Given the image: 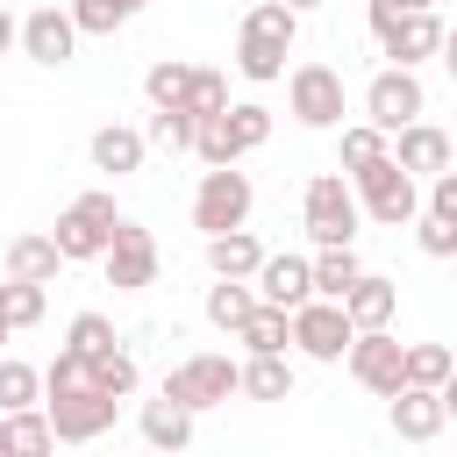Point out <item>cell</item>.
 <instances>
[{"label":"cell","mask_w":457,"mask_h":457,"mask_svg":"<svg viewBox=\"0 0 457 457\" xmlns=\"http://www.w3.org/2000/svg\"><path fill=\"white\" fill-rule=\"evenodd\" d=\"M193 121H214V114H228V71H214V64H193V86H186V100H179Z\"/></svg>","instance_id":"cell-29"},{"label":"cell","mask_w":457,"mask_h":457,"mask_svg":"<svg viewBox=\"0 0 457 457\" xmlns=\"http://www.w3.org/2000/svg\"><path fill=\"white\" fill-rule=\"evenodd\" d=\"M7 450H21V457H43V450H57L50 407H14V414H7Z\"/></svg>","instance_id":"cell-30"},{"label":"cell","mask_w":457,"mask_h":457,"mask_svg":"<svg viewBox=\"0 0 457 457\" xmlns=\"http://www.w3.org/2000/svg\"><path fill=\"white\" fill-rule=\"evenodd\" d=\"M14 407H43V371L21 357H0V414H14Z\"/></svg>","instance_id":"cell-31"},{"label":"cell","mask_w":457,"mask_h":457,"mask_svg":"<svg viewBox=\"0 0 457 457\" xmlns=\"http://www.w3.org/2000/svg\"><path fill=\"white\" fill-rule=\"evenodd\" d=\"M143 136H150V143H157V150H171V157H179V150H193V143H200V121H193V114H186V107H157V114H150V129H143Z\"/></svg>","instance_id":"cell-33"},{"label":"cell","mask_w":457,"mask_h":457,"mask_svg":"<svg viewBox=\"0 0 457 457\" xmlns=\"http://www.w3.org/2000/svg\"><path fill=\"white\" fill-rule=\"evenodd\" d=\"M257 264H264V243H257L250 228L207 236V271H214V278H257Z\"/></svg>","instance_id":"cell-22"},{"label":"cell","mask_w":457,"mask_h":457,"mask_svg":"<svg viewBox=\"0 0 457 457\" xmlns=\"http://www.w3.org/2000/svg\"><path fill=\"white\" fill-rule=\"evenodd\" d=\"M50 407V428H57V443H100L107 428H114V393H100V386H71V393H50L43 400Z\"/></svg>","instance_id":"cell-13"},{"label":"cell","mask_w":457,"mask_h":457,"mask_svg":"<svg viewBox=\"0 0 457 457\" xmlns=\"http://www.w3.org/2000/svg\"><path fill=\"white\" fill-rule=\"evenodd\" d=\"M71 21H79V36H114L129 21V7L121 0H71Z\"/></svg>","instance_id":"cell-39"},{"label":"cell","mask_w":457,"mask_h":457,"mask_svg":"<svg viewBox=\"0 0 457 457\" xmlns=\"http://www.w3.org/2000/svg\"><path fill=\"white\" fill-rule=\"evenodd\" d=\"M450 264H457V257H450Z\"/></svg>","instance_id":"cell-50"},{"label":"cell","mask_w":457,"mask_h":457,"mask_svg":"<svg viewBox=\"0 0 457 457\" xmlns=\"http://www.w3.org/2000/svg\"><path fill=\"white\" fill-rule=\"evenodd\" d=\"M286 107L300 129H343V71L336 64H293L286 71Z\"/></svg>","instance_id":"cell-10"},{"label":"cell","mask_w":457,"mask_h":457,"mask_svg":"<svg viewBox=\"0 0 457 457\" xmlns=\"http://www.w3.org/2000/svg\"><path fill=\"white\" fill-rule=\"evenodd\" d=\"M443 64H450V79H457V29L443 36Z\"/></svg>","instance_id":"cell-44"},{"label":"cell","mask_w":457,"mask_h":457,"mask_svg":"<svg viewBox=\"0 0 457 457\" xmlns=\"http://www.w3.org/2000/svg\"><path fill=\"white\" fill-rule=\"evenodd\" d=\"M64 343H71V350H86V357H100V350H114V321H107L100 307H86V314H71Z\"/></svg>","instance_id":"cell-37"},{"label":"cell","mask_w":457,"mask_h":457,"mask_svg":"<svg viewBox=\"0 0 457 457\" xmlns=\"http://www.w3.org/2000/svg\"><path fill=\"white\" fill-rule=\"evenodd\" d=\"M264 143H271V107H264V100H228V114L200 121L193 157H200V164H236V157H250V150H264Z\"/></svg>","instance_id":"cell-4"},{"label":"cell","mask_w":457,"mask_h":457,"mask_svg":"<svg viewBox=\"0 0 457 457\" xmlns=\"http://www.w3.org/2000/svg\"><path fill=\"white\" fill-rule=\"evenodd\" d=\"M350 378L364 386V393H378V400H393L400 386H407V343L393 336V328H357V343H350Z\"/></svg>","instance_id":"cell-11"},{"label":"cell","mask_w":457,"mask_h":457,"mask_svg":"<svg viewBox=\"0 0 457 457\" xmlns=\"http://www.w3.org/2000/svg\"><path fill=\"white\" fill-rule=\"evenodd\" d=\"M364 21H371V36H378V50L393 57V64H421V57H443V21H436V7H364Z\"/></svg>","instance_id":"cell-3"},{"label":"cell","mask_w":457,"mask_h":457,"mask_svg":"<svg viewBox=\"0 0 457 457\" xmlns=\"http://www.w3.org/2000/svg\"><path fill=\"white\" fill-rule=\"evenodd\" d=\"M7 336H14V321H7V314H0V343H7Z\"/></svg>","instance_id":"cell-47"},{"label":"cell","mask_w":457,"mask_h":457,"mask_svg":"<svg viewBox=\"0 0 457 457\" xmlns=\"http://www.w3.org/2000/svg\"><path fill=\"white\" fill-rule=\"evenodd\" d=\"M250 207H257L250 171H236V164H207V171H200V193H193V228H200V236L243 228V221H250Z\"/></svg>","instance_id":"cell-6"},{"label":"cell","mask_w":457,"mask_h":457,"mask_svg":"<svg viewBox=\"0 0 457 457\" xmlns=\"http://www.w3.org/2000/svg\"><path fill=\"white\" fill-rule=\"evenodd\" d=\"M257 300H271V307H307L314 300V257H271L264 250V264H257Z\"/></svg>","instance_id":"cell-18"},{"label":"cell","mask_w":457,"mask_h":457,"mask_svg":"<svg viewBox=\"0 0 457 457\" xmlns=\"http://www.w3.org/2000/svg\"><path fill=\"white\" fill-rule=\"evenodd\" d=\"M186 86H193V64H179V57H157V64L143 71L150 107H179V100H186Z\"/></svg>","instance_id":"cell-32"},{"label":"cell","mask_w":457,"mask_h":457,"mask_svg":"<svg viewBox=\"0 0 457 457\" xmlns=\"http://www.w3.org/2000/svg\"><path fill=\"white\" fill-rule=\"evenodd\" d=\"M0 450H7V414H0Z\"/></svg>","instance_id":"cell-48"},{"label":"cell","mask_w":457,"mask_h":457,"mask_svg":"<svg viewBox=\"0 0 457 457\" xmlns=\"http://www.w3.org/2000/svg\"><path fill=\"white\" fill-rule=\"evenodd\" d=\"M357 221H364V200L350 186V171H314L307 179V200H300V228L321 243H357Z\"/></svg>","instance_id":"cell-2"},{"label":"cell","mask_w":457,"mask_h":457,"mask_svg":"<svg viewBox=\"0 0 457 457\" xmlns=\"http://www.w3.org/2000/svg\"><path fill=\"white\" fill-rule=\"evenodd\" d=\"M378 7H436V0H378Z\"/></svg>","instance_id":"cell-46"},{"label":"cell","mask_w":457,"mask_h":457,"mask_svg":"<svg viewBox=\"0 0 457 457\" xmlns=\"http://www.w3.org/2000/svg\"><path fill=\"white\" fill-rule=\"evenodd\" d=\"M71 386H93V357L64 343V350L43 364V400H50V393H71Z\"/></svg>","instance_id":"cell-36"},{"label":"cell","mask_w":457,"mask_h":457,"mask_svg":"<svg viewBox=\"0 0 457 457\" xmlns=\"http://www.w3.org/2000/svg\"><path fill=\"white\" fill-rule=\"evenodd\" d=\"M43 307H50V293H43L36 278H7V286H0V314H7L14 328H36Z\"/></svg>","instance_id":"cell-34"},{"label":"cell","mask_w":457,"mask_h":457,"mask_svg":"<svg viewBox=\"0 0 457 457\" xmlns=\"http://www.w3.org/2000/svg\"><path fill=\"white\" fill-rule=\"evenodd\" d=\"M393 150V136L378 129V121H343V143H336V164L343 171H364V164H378Z\"/></svg>","instance_id":"cell-28"},{"label":"cell","mask_w":457,"mask_h":457,"mask_svg":"<svg viewBox=\"0 0 457 457\" xmlns=\"http://www.w3.org/2000/svg\"><path fill=\"white\" fill-rule=\"evenodd\" d=\"M386 414H393V436H400V443H436V436H443V421H450L443 386H400Z\"/></svg>","instance_id":"cell-16"},{"label":"cell","mask_w":457,"mask_h":457,"mask_svg":"<svg viewBox=\"0 0 457 457\" xmlns=\"http://www.w3.org/2000/svg\"><path fill=\"white\" fill-rule=\"evenodd\" d=\"M93 171H107V179H129V171H143V157H150V136L143 129H129V121H107V129H93Z\"/></svg>","instance_id":"cell-19"},{"label":"cell","mask_w":457,"mask_h":457,"mask_svg":"<svg viewBox=\"0 0 457 457\" xmlns=\"http://www.w3.org/2000/svg\"><path fill=\"white\" fill-rule=\"evenodd\" d=\"M443 407H450V421H457V371L443 378Z\"/></svg>","instance_id":"cell-43"},{"label":"cell","mask_w":457,"mask_h":457,"mask_svg":"<svg viewBox=\"0 0 457 457\" xmlns=\"http://www.w3.org/2000/svg\"><path fill=\"white\" fill-rule=\"evenodd\" d=\"M14 43H21V21H14V14H7V0H0V57H7Z\"/></svg>","instance_id":"cell-42"},{"label":"cell","mask_w":457,"mask_h":457,"mask_svg":"<svg viewBox=\"0 0 457 457\" xmlns=\"http://www.w3.org/2000/svg\"><path fill=\"white\" fill-rule=\"evenodd\" d=\"M236 343H243V350H293V307L257 300V307H250V321L236 328Z\"/></svg>","instance_id":"cell-27"},{"label":"cell","mask_w":457,"mask_h":457,"mask_svg":"<svg viewBox=\"0 0 457 457\" xmlns=\"http://www.w3.org/2000/svg\"><path fill=\"white\" fill-rule=\"evenodd\" d=\"M243 393H250V400H293V357H286V350H250Z\"/></svg>","instance_id":"cell-26"},{"label":"cell","mask_w":457,"mask_h":457,"mask_svg":"<svg viewBox=\"0 0 457 457\" xmlns=\"http://www.w3.org/2000/svg\"><path fill=\"white\" fill-rule=\"evenodd\" d=\"M421 114H428V93H421L414 64L371 71V86H364V121H378V129L393 136V129H407V121H421Z\"/></svg>","instance_id":"cell-12"},{"label":"cell","mask_w":457,"mask_h":457,"mask_svg":"<svg viewBox=\"0 0 457 457\" xmlns=\"http://www.w3.org/2000/svg\"><path fill=\"white\" fill-rule=\"evenodd\" d=\"M286 7H300V14H314V7H328V0H286Z\"/></svg>","instance_id":"cell-45"},{"label":"cell","mask_w":457,"mask_h":457,"mask_svg":"<svg viewBox=\"0 0 457 457\" xmlns=\"http://www.w3.org/2000/svg\"><path fill=\"white\" fill-rule=\"evenodd\" d=\"M93 386L114 393V400H129V393H136V357H129V350H100V357H93Z\"/></svg>","instance_id":"cell-38"},{"label":"cell","mask_w":457,"mask_h":457,"mask_svg":"<svg viewBox=\"0 0 457 457\" xmlns=\"http://www.w3.org/2000/svg\"><path fill=\"white\" fill-rule=\"evenodd\" d=\"M0 264H7V278H36V286H50V278H57L71 257L57 250V236L29 228V236H14V243H7V257H0Z\"/></svg>","instance_id":"cell-20"},{"label":"cell","mask_w":457,"mask_h":457,"mask_svg":"<svg viewBox=\"0 0 457 457\" xmlns=\"http://www.w3.org/2000/svg\"><path fill=\"white\" fill-rule=\"evenodd\" d=\"M428 214H443V221H457V164L428 179Z\"/></svg>","instance_id":"cell-41"},{"label":"cell","mask_w":457,"mask_h":457,"mask_svg":"<svg viewBox=\"0 0 457 457\" xmlns=\"http://www.w3.org/2000/svg\"><path fill=\"white\" fill-rule=\"evenodd\" d=\"M457 371V350L443 343H407V386H443Z\"/></svg>","instance_id":"cell-35"},{"label":"cell","mask_w":457,"mask_h":457,"mask_svg":"<svg viewBox=\"0 0 457 457\" xmlns=\"http://www.w3.org/2000/svg\"><path fill=\"white\" fill-rule=\"evenodd\" d=\"M121 7H129V14H136V7H143V0H121Z\"/></svg>","instance_id":"cell-49"},{"label":"cell","mask_w":457,"mask_h":457,"mask_svg":"<svg viewBox=\"0 0 457 457\" xmlns=\"http://www.w3.org/2000/svg\"><path fill=\"white\" fill-rule=\"evenodd\" d=\"M350 186H357V200H364V214L378 221V228H407V221H421V193H414V171L386 150L378 164H364V171H350Z\"/></svg>","instance_id":"cell-5"},{"label":"cell","mask_w":457,"mask_h":457,"mask_svg":"<svg viewBox=\"0 0 457 457\" xmlns=\"http://www.w3.org/2000/svg\"><path fill=\"white\" fill-rule=\"evenodd\" d=\"M293 43H300V7H286V0H257V7L243 14V36H236V71L257 79V86H271V79H286Z\"/></svg>","instance_id":"cell-1"},{"label":"cell","mask_w":457,"mask_h":457,"mask_svg":"<svg viewBox=\"0 0 457 457\" xmlns=\"http://www.w3.org/2000/svg\"><path fill=\"white\" fill-rule=\"evenodd\" d=\"M114 228H121V207H114V193H79L64 214H57V250L71 257V264H86V257H107V243H114Z\"/></svg>","instance_id":"cell-7"},{"label":"cell","mask_w":457,"mask_h":457,"mask_svg":"<svg viewBox=\"0 0 457 457\" xmlns=\"http://www.w3.org/2000/svg\"><path fill=\"white\" fill-rule=\"evenodd\" d=\"M136 421H143V443H150V450H186V443H193V421H200V414H193L186 400L157 393V400H143V414H136Z\"/></svg>","instance_id":"cell-21"},{"label":"cell","mask_w":457,"mask_h":457,"mask_svg":"<svg viewBox=\"0 0 457 457\" xmlns=\"http://www.w3.org/2000/svg\"><path fill=\"white\" fill-rule=\"evenodd\" d=\"M250 307H257V278H214V286H207V321H214L221 336H236V328L250 321Z\"/></svg>","instance_id":"cell-25"},{"label":"cell","mask_w":457,"mask_h":457,"mask_svg":"<svg viewBox=\"0 0 457 457\" xmlns=\"http://www.w3.org/2000/svg\"><path fill=\"white\" fill-rule=\"evenodd\" d=\"M393 157H400L414 179H436V171H450V164H457V143H450V129H436V121L421 114V121L393 129Z\"/></svg>","instance_id":"cell-15"},{"label":"cell","mask_w":457,"mask_h":457,"mask_svg":"<svg viewBox=\"0 0 457 457\" xmlns=\"http://www.w3.org/2000/svg\"><path fill=\"white\" fill-rule=\"evenodd\" d=\"M357 278H364V264H357L350 243H321V250H314V293H321V300H350Z\"/></svg>","instance_id":"cell-24"},{"label":"cell","mask_w":457,"mask_h":457,"mask_svg":"<svg viewBox=\"0 0 457 457\" xmlns=\"http://www.w3.org/2000/svg\"><path fill=\"white\" fill-rule=\"evenodd\" d=\"M414 243H421V257H457V221H443V214H428L421 207V221H414Z\"/></svg>","instance_id":"cell-40"},{"label":"cell","mask_w":457,"mask_h":457,"mask_svg":"<svg viewBox=\"0 0 457 457\" xmlns=\"http://www.w3.org/2000/svg\"><path fill=\"white\" fill-rule=\"evenodd\" d=\"M100 264H107V286H114V293H143V286H157V264H164V257H157V236H150V228L121 221Z\"/></svg>","instance_id":"cell-14"},{"label":"cell","mask_w":457,"mask_h":457,"mask_svg":"<svg viewBox=\"0 0 457 457\" xmlns=\"http://www.w3.org/2000/svg\"><path fill=\"white\" fill-rule=\"evenodd\" d=\"M21 50H29L36 64H71V50H79L71 7H36V14L21 21Z\"/></svg>","instance_id":"cell-17"},{"label":"cell","mask_w":457,"mask_h":457,"mask_svg":"<svg viewBox=\"0 0 457 457\" xmlns=\"http://www.w3.org/2000/svg\"><path fill=\"white\" fill-rule=\"evenodd\" d=\"M343 307H350V321H357V328H393L400 286H393V278H378V271H364V278L350 286V300H343Z\"/></svg>","instance_id":"cell-23"},{"label":"cell","mask_w":457,"mask_h":457,"mask_svg":"<svg viewBox=\"0 0 457 457\" xmlns=\"http://www.w3.org/2000/svg\"><path fill=\"white\" fill-rule=\"evenodd\" d=\"M350 343H357V321H350L343 300H321V293H314L307 307H293V350H300V357H314V364H343Z\"/></svg>","instance_id":"cell-9"},{"label":"cell","mask_w":457,"mask_h":457,"mask_svg":"<svg viewBox=\"0 0 457 457\" xmlns=\"http://www.w3.org/2000/svg\"><path fill=\"white\" fill-rule=\"evenodd\" d=\"M157 393H171V400H186L193 414H207V407H221L228 393H243V364H236V357H221V350H200V357L171 364Z\"/></svg>","instance_id":"cell-8"}]
</instances>
